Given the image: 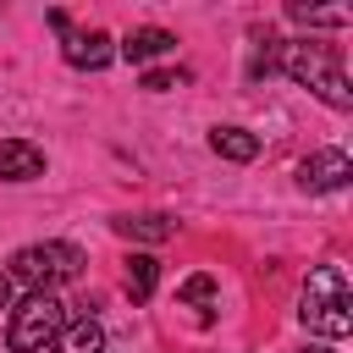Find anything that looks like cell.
<instances>
[{
	"label": "cell",
	"instance_id": "3957f363",
	"mask_svg": "<svg viewBox=\"0 0 353 353\" xmlns=\"http://www.w3.org/2000/svg\"><path fill=\"white\" fill-rule=\"evenodd\" d=\"M83 270V248L77 243H28L11 254L6 281H22L28 292H55L61 281H72Z\"/></svg>",
	"mask_w": 353,
	"mask_h": 353
},
{
	"label": "cell",
	"instance_id": "7a4b0ae2",
	"mask_svg": "<svg viewBox=\"0 0 353 353\" xmlns=\"http://www.w3.org/2000/svg\"><path fill=\"white\" fill-rule=\"evenodd\" d=\"M298 320H303L314 336H331V342L353 331V292H347V276H342L336 265H314V270H309Z\"/></svg>",
	"mask_w": 353,
	"mask_h": 353
},
{
	"label": "cell",
	"instance_id": "277c9868",
	"mask_svg": "<svg viewBox=\"0 0 353 353\" xmlns=\"http://www.w3.org/2000/svg\"><path fill=\"white\" fill-rule=\"evenodd\" d=\"M66 303L55 292H28L17 309H11V325H6V347L11 353H50V342L61 336L66 325Z\"/></svg>",
	"mask_w": 353,
	"mask_h": 353
},
{
	"label": "cell",
	"instance_id": "e0dca14e",
	"mask_svg": "<svg viewBox=\"0 0 353 353\" xmlns=\"http://www.w3.org/2000/svg\"><path fill=\"white\" fill-rule=\"evenodd\" d=\"M303 353H331V347H303Z\"/></svg>",
	"mask_w": 353,
	"mask_h": 353
},
{
	"label": "cell",
	"instance_id": "ba28073f",
	"mask_svg": "<svg viewBox=\"0 0 353 353\" xmlns=\"http://www.w3.org/2000/svg\"><path fill=\"white\" fill-rule=\"evenodd\" d=\"M50 353H105V331H99V320H94V314L66 320L61 336L50 342Z\"/></svg>",
	"mask_w": 353,
	"mask_h": 353
},
{
	"label": "cell",
	"instance_id": "8fae6325",
	"mask_svg": "<svg viewBox=\"0 0 353 353\" xmlns=\"http://www.w3.org/2000/svg\"><path fill=\"white\" fill-rule=\"evenodd\" d=\"M154 281H160V259H154V254H132V259H127V276H121L127 298H132V303H149V298H154Z\"/></svg>",
	"mask_w": 353,
	"mask_h": 353
},
{
	"label": "cell",
	"instance_id": "2e32d148",
	"mask_svg": "<svg viewBox=\"0 0 353 353\" xmlns=\"http://www.w3.org/2000/svg\"><path fill=\"white\" fill-rule=\"evenodd\" d=\"M0 309H11V281H6V270H0Z\"/></svg>",
	"mask_w": 353,
	"mask_h": 353
},
{
	"label": "cell",
	"instance_id": "52a82bcc",
	"mask_svg": "<svg viewBox=\"0 0 353 353\" xmlns=\"http://www.w3.org/2000/svg\"><path fill=\"white\" fill-rule=\"evenodd\" d=\"M44 176V149L28 138H0V182H33Z\"/></svg>",
	"mask_w": 353,
	"mask_h": 353
},
{
	"label": "cell",
	"instance_id": "9c48e42d",
	"mask_svg": "<svg viewBox=\"0 0 353 353\" xmlns=\"http://www.w3.org/2000/svg\"><path fill=\"white\" fill-rule=\"evenodd\" d=\"M121 237H132V243H165V237H176V221L171 215H160V210H143V215H116L110 221Z\"/></svg>",
	"mask_w": 353,
	"mask_h": 353
},
{
	"label": "cell",
	"instance_id": "5bb4252c",
	"mask_svg": "<svg viewBox=\"0 0 353 353\" xmlns=\"http://www.w3.org/2000/svg\"><path fill=\"white\" fill-rule=\"evenodd\" d=\"M176 292H182V303H193V309H210V303H215V281H210V276H188Z\"/></svg>",
	"mask_w": 353,
	"mask_h": 353
},
{
	"label": "cell",
	"instance_id": "30bf717a",
	"mask_svg": "<svg viewBox=\"0 0 353 353\" xmlns=\"http://www.w3.org/2000/svg\"><path fill=\"white\" fill-rule=\"evenodd\" d=\"M171 44H176V39H171L165 28H132V33L116 44V55H127L132 66H149V61H154V55H165Z\"/></svg>",
	"mask_w": 353,
	"mask_h": 353
},
{
	"label": "cell",
	"instance_id": "5b68a950",
	"mask_svg": "<svg viewBox=\"0 0 353 353\" xmlns=\"http://www.w3.org/2000/svg\"><path fill=\"white\" fill-rule=\"evenodd\" d=\"M347 176H353V160L342 149H314V154L298 160V188L303 193H336V188H347Z\"/></svg>",
	"mask_w": 353,
	"mask_h": 353
},
{
	"label": "cell",
	"instance_id": "7c38bea8",
	"mask_svg": "<svg viewBox=\"0 0 353 353\" xmlns=\"http://www.w3.org/2000/svg\"><path fill=\"white\" fill-rule=\"evenodd\" d=\"M210 149H215L221 160H237V165H243V160L259 154V138H254L248 127H215V132H210Z\"/></svg>",
	"mask_w": 353,
	"mask_h": 353
},
{
	"label": "cell",
	"instance_id": "9a60e30c",
	"mask_svg": "<svg viewBox=\"0 0 353 353\" xmlns=\"http://www.w3.org/2000/svg\"><path fill=\"white\" fill-rule=\"evenodd\" d=\"M176 83H188V72H182V66H176V72H165V66L143 72V88H149V94H165V88H176Z\"/></svg>",
	"mask_w": 353,
	"mask_h": 353
},
{
	"label": "cell",
	"instance_id": "4fadbf2b",
	"mask_svg": "<svg viewBox=\"0 0 353 353\" xmlns=\"http://www.w3.org/2000/svg\"><path fill=\"white\" fill-rule=\"evenodd\" d=\"M287 17H292V22H303V28H342V22H347V11H342V6H298V0L287 6Z\"/></svg>",
	"mask_w": 353,
	"mask_h": 353
},
{
	"label": "cell",
	"instance_id": "8992f818",
	"mask_svg": "<svg viewBox=\"0 0 353 353\" xmlns=\"http://www.w3.org/2000/svg\"><path fill=\"white\" fill-rule=\"evenodd\" d=\"M61 55H66V66H77V72H99V66L116 61V39L99 33V28H88V33H66Z\"/></svg>",
	"mask_w": 353,
	"mask_h": 353
},
{
	"label": "cell",
	"instance_id": "6da1fadb",
	"mask_svg": "<svg viewBox=\"0 0 353 353\" xmlns=\"http://www.w3.org/2000/svg\"><path fill=\"white\" fill-rule=\"evenodd\" d=\"M276 66H281L298 88H309L314 99H325L331 110H353V88H347L342 55H336L331 44H320V39H287L281 55H276Z\"/></svg>",
	"mask_w": 353,
	"mask_h": 353
}]
</instances>
